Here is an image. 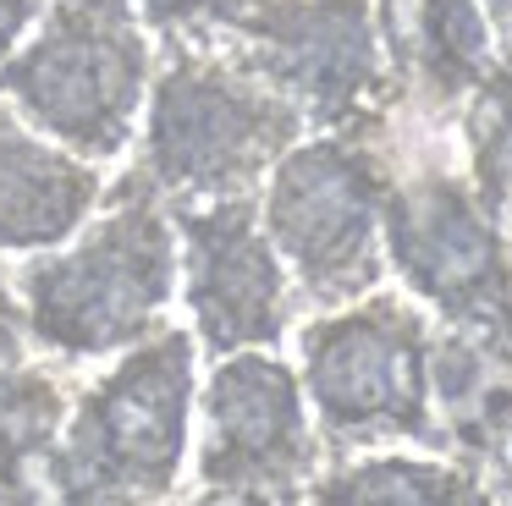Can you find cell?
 Segmentation results:
<instances>
[{
  "instance_id": "15",
  "label": "cell",
  "mask_w": 512,
  "mask_h": 506,
  "mask_svg": "<svg viewBox=\"0 0 512 506\" xmlns=\"http://www.w3.org/2000/svg\"><path fill=\"white\" fill-rule=\"evenodd\" d=\"M254 0H133V11L171 44H215L248 17Z\"/></svg>"
},
{
  "instance_id": "14",
  "label": "cell",
  "mask_w": 512,
  "mask_h": 506,
  "mask_svg": "<svg viewBox=\"0 0 512 506\" xmlns=\"http://www.w3.org/2000/svg\"><path fill=\"white\" fill-rule=\"evenodd\" d=\"M463 149L474 198L512 231V61H496L463 99Z\"/></svg>"
},
{
  "instance_id": "16",
  "label": "cell",
  "mask_w": 512,
  "mask_h": 506,
  "mask_svg": "<svg viewBox=\"0 0 512 506\" xmlns=\"http://www.w3.org/2000/svg\"><path fill=\"white\" fill-rule=\"evenodd\" d=\"M28 363V325H23V308H17V292L0 281V369H17Z\"/></svg>"
},
{
  "instance_id": "2",
  "label": "cell",
  "mask_w": 512,
  "mask_h": 506,
  "mask_svg": "<svg viewBox=\"0 0 512 506\" xmlns=\"http://www.w3.org/2000/svg\"><path fill=\"white\" fill-rule=\"evenodd\" d=\"M386 270L446 319V336L512 374V231L441 154H397L380 215Z\"/></svg>"
},
{
  "instance_id": "7",
  "label": "cell",
  "mask_w": 512,
  "mask_h": 506,
  "mask_svg": "<svg viewBox=\"0 0 512 506\" xmlns=\"http://www.w3.org/2000/svg\"><path fill=\"white\" fill-rule=\"evenodd\" d=\"M188 413L193 336L166 325L72 396L61 429V473L72 495L100 506H166L188 462Z\"/></svg>"
},
{
  "instance_id": "1",
  "label": "cell",
  "mask_w": 512,
  "mask_h": 506,
  "mask_svg": "<svg viewBox=\"0 0 512 506\" xmlns=\"http://www.w3.org/2000/svg\"><path fill=\"white\" fill-rule=\"evenodd\" d=\"M177 297V226L138 171L116 182L105 215L67 248H45L17 275L28 341L56 358H111L155 330Z\"/></svg>"
},
{
  "instance_id": "10",
  "label": "cell",
  "mask_w": 512,
  "mask_h": 506,
  "mask_svg": "<svg viewBox=\"0 0 512 506\" xmlns=\"http://www.w3.org/2000/svg\"><path fill=\"white\" fill-rule=\"evenodd\" d=\"M171 226L182 297L204 347L215 358L276 347L292 325V275L259 226V198L182 204Z\"/></svg>"
},
{
  "instance_id": "5",
  "label": "cell",
  "mask_w": 512,
  "mask_h": 506,
  "mask_svg": "<svg viewBox=\"0 0 512 506\" xmlns=\"http://www.w3.org/2000/svg\"><path fill=\"white\" fill-rule=\"evenodd\" d=\"M303 143V116L221 50L177 44L149 83L144 160L133 165L166 209L248 198V187Z\"/></svg>"
},
{
  "instance_id": "4",
  "label": "cell",
  "mask_w": 512,
  "mask_h": 506,
  "mask_svg": "<svg viewBox=\"0 0 512 506\" xmlns=\"http://www.w3.org/2000/svg\"><path fill=\"white\" fill-rule=\"evenodd\" d=\"M149 83L155 55L133 0H50L39 33L0 61L12 116L83 165L116 160L133 143Z\"/></svg>"
},
{
  "instance_id": "19",
  "label": "cell",
  "mask_w": 512,
  "mask_h": 506,
  "mask_svg": "<svg viewBox=\"0 0 512 506\" xmlns=\"http://www.w3.org/2000/svg\"><path fill=\"white\" fill-rule=\"evenodd\" d=\"M188 506H281V501H259V495H221V490H204L199 501Z\"/></svg>"
},
{
  "instance_id": "3",
  "label": "cell",
  "mask_w": 512,
  "mask_h": 506,
  "mask_svg": "<svg viewBox=\"0 0 512 506\" xmlns=\"http://www.w3.org/2000/svg\"><path fill=\"white\" fill-rule=\"evenodd\" d=\"M391 187V116H364L314 143H292L270 165L259 209L276 259L314 308H347L380 292V215Z\"/></svg>"
},
{
  "instance_id": "13",
  "label": "cell",
  "mask_w": 512,
  "mask_h": 506,
  "mask_svg": "<svg viewBox=\"0 0 512 506\" xmlns=\"http://www.w3.org/2000/svg\"><path fill=\"white\" fill-rule=\"evenodd\" d=\"M309 506H496V484L463 457H353L309 479Z\"/></svg>"
},
{
  "instance_id": "12",
  "label": "cell",
  "mask_w": 512,
  "mask_h": 506,
  "mask_svg": "<svg viewBox=\"0 0 512 506\" xmlns=\"http://www.w3.org/2000/svg\"><path fill=\"white\" fill-rule=\"evenodd\" d=\"M100 204V171L45 143L0 105V253H45L83 231Z\"/></svg>"
},
{
  "instance_id": "18",
  "label": "cell",
  "mask_w": 512,
  "mask_h": 506,
  "mask_svg": "<svg viewBox=\"0 0 512 506\" xmlns=\"http://www.w3.org/2000/svg\"><path fill=\"white\" fill-rule=\"evenodd\" d=\"M479 473H485L490 484H501V490L512 495V418L496 429V440H490V451L479 457Z\"/></svg>"
},
{
  "instance_id": "8",
  "label": "cell",
  "mask_w": 512,
  "mask_h": 506,
  "mask_svg": "<svg viewBox=\"0 0 512 506\" xmlns=\"http://www.w3.org/2000/svg\"><path fill=\"white\" fill-rule=\"evenodd\" d=\"M226 55L325 132L386 116L397 99L369 0H254Z\"/></svg>"
},
{
  "instance_id": "9",
  "label": "cell",
  "mask_w": 512,
  "mask_h": 506,
  "mask_svg": "<svg viewBox=\"0 0 512 506\" xmlns=\"http://www.w3.org/2000/svg\"><path fill=\"white\" fill-rule=\"evenodd\" d=\"M320 473V435L309 424L298 374L270 352H232L204 380L199 484L221 495L303 506Z\"/></svg>"
},
{
  "instance_id": "20",
  "label": "cell",
  "mask_w": 512,
  "mask_h": 506,
  "mask_svg": "<svg viewBox=\"0 0 512 506\" xmlns=\"http://www.w3.org/2000/svg\"><path fill=\"white\" fill-rule=\"evenodd\" d=\"M485 6V17H512V0H479Z\"/></svg>"
},
{
  "instance_id": "6",
  "label": "cell",
  "mask_w": 512,
  "mask_h": 506,
  "mask_svg": "<svg viewBox=\"0 0 512 506\" xmlns=\"http://www.w3.org/2000/svg\"><path fill=\"white\" fill-rule=\"evenodd\" d=\"M430 341L419 308L397 292H369L298 330L303 402L331 451L347 446H408L452 451L430 396Z\"/></svg>"
},
{
  "instance_id": "11",
  "label": "cell",
  "mask_w": 512,
  "mask_h": 506,
  "mask_svg": "<svg viewBox=\"0 0 512 506\" xmlns=\"http://www.w3.org/2000/svg\"><path fill=\"white\" fill-rule=\"evenodd\" d=\"M380 50L424 110L468 99L496 66L490 50V17L479 0H380Z\"/></svg>"
},
{
  "instance_id": "17",
  "label": "cell",
  "mask_w": 512,
  "mask_h": 506,
  "mask_svg": "<svg viewBox=\"0 0 512 506\" xmlns=\"http://www.w3.org/2000/svg\"><path fill=\"white\" fill-rule=\"evenodd\" d=\"M45 6H50V0H0V61L17 50V39L34 28V17Z\"/></svg>"
}]
</instances>
